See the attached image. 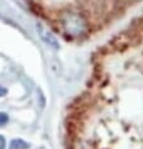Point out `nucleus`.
Segmentation results:
<instances>
[{"label":"nucleus","instance_id":"obj_4","mask_svg":"<svg viewBox=\"0 0 143 149\" xmlns=\"http://www.w3.org/2000/svg\"><path fill=\"white\" fill-rule=\"evenodd\" d=\"M6 147V140H5V138L0 134V149H5Z\"/></svg>","mask_w":143,"mask_h":149},{"label":"nucleus","instance_id":"obj_1","mask_svg":"<svg viewBox=\"0 0 143 149\" xmlns=\"http://www.w3.org/2000/svg\"><path fill=\"white\" fill-rule=\"evenodd\" d=\"M38 31H39V33H41V37H42L43 40L48 44V46H51V47H53V48H58L57 39H56L53 36H51L50 33H48L47 31H44L43 28H38Z\"/></svg>","mask_w":143,"mask_h":149},{"label":"nucleus","instance_id":"obj_5","mask_svg":"<svg viewBox=\"0 0 143 149\" xmlns=\"http://www.w3.org/2000/svg\"><path fill=\"white\" fill-rule=\"evenodd\" d=\"M6 94H8V90H6L5 87L0 86V97H3V96H5Z\"/></svg>","mask_w":143,"mask_h":149},{"label":"nucleus","instance_id":"obj_3","mask_svg":"<svg viewBox=\"0 0 143 149\" xmlns=\"http://www.w3.org/2000/svg\"><path fill=\"white\" fill-rule=\"evenodd\" d=\"M9 121V116L5 113H0V126H4L8 124Z\"/></svg>","mask_w":143,"mask_h":149},{"label":"nucleus","instance_id":"obj_2","mask_svg":"<svg viewBox=\"0 0 143 149\" xmlns=\"http://www.w3.org/2000/svg\"><path fill=\"white\" fill-rule=\"evenodd\" d=\"M29 144L23 139H13L9 144V149H28Z\"/></svg>","mask_w":143,"mask_h":149}]
</instances>
